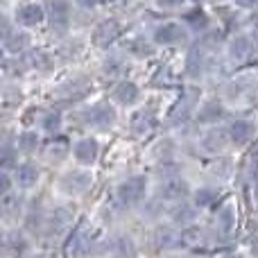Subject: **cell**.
Masks as SVG:
<instances>
[{
  "label": "cell",
  "mask_w": 258,
  "mask_h": 258,
  "mask_svg": "<svg viewBox=\"0 0 258 258\" xmlns=\"http://www.w3.org/2000/svg\"><path fill=\"white\" fill-rule=\"evenodd\" d=\"M183 21H186V25L192 27V30H206V27H209V16H206L202 9H195V12L186 14Z\"/></svg>",
  "instance_id": "obj_25"
},
{
  "label": "cell",
  "mask_w": 258,
  "mask_h": 258,
  "mask_svg": "<svg viewBox=\"0 0 258 258\" xmlns=\"http://www.w3.org/2000/svg\"><path fill=\"white\" fill-rule=\"evenodd\" d=\"M145 188H147V179L145 177H129L127 181H122L118 186L116 195H118V202L122 206H134L143 200L145 195Z\"/></svg>",
  "instance_id": "obj_2"
},
{
  "label": "cell",
  "mask_w": 258,
  "mask_h": 258,
  "mask_svg": "<svg viewBox=\"0 0 258 258\" xmlns=\"http://www.w3.org/2000/svg\"><path fill=\"white\" fill-rule=\"evenodd\" d=\"M195 218H197V209H192V206H188V204H181L172 211V220L177 224H181V227L190 224Z\"/></svg>",
  "instance_id": "obj_23"
},
{
  "label": "cell",
  "mask_w": 258,
  "mask_h": 258,
  "mask_svg": "<svg viewBox=\"0 0 258 258\" xmlns=\"http://www.w3.org/2000/svg\"><path fill=\"white\" fill-rule=\"evenodd\" d=\"M14 181H16L18 188H32L36 181H39V170L32 163H21L16 170H14Z\"/></svg>",
  "instance_id": "obj_11"
},
{
  "label": "cell",
  "mask_w": 258,
  "mask_h": 258,
  "mask_svg": "<svg viewBox=\"0 0 258 258\" xmlns=\"http://www.w3.org/2000/svg\"><path fill=\"white\" fill-rule=\"evenodd\" d=\"M45 18V12L41 5L30 3V5H23L21 9L16 12V23L23 27H36L41 21Z\"/></svg>",
  "instance_id": "obj_9"
},
{
  "label": "cell",
  "mask_w": 258,
  "mask_h": 258,
  "mask_svg": "<svg viewBox=\"0 0 258 258\" xmlns=\"http://www.w3.org/2000/svg\"><path fill=\"white\" fill-rule=\"evenodd\" d=\"M236 3L242 7H258V0H236Z\"/></svg>",
  "instance_id": "obj_34"
},
{
  "label": "cell",
  "mask_w": 258,
  "mask_h": 258,
  "mask_svg": "<svg viewBox=\"0 0 258 258\" xmlns=\"http://www.w3.org/2000/svg\"><path fill=\"white\" fill-rule=\"evenodd\" d=\"M254 36H256V41H258V27H256V34Z\"/></svg>",
  "instance_id": "obj_37"
},
{
  "label": "cell",
  "mask_w": 258,
  "mask_h": 258,
  "mask_svg": "<svg viewBox=\"0 0 258 258\" xmlns=\"http://www.w3.org/2000/svg\"><path fill=\"white\" fill-rule=\"evenodd\" d=\"M161 9H174V7H181L183 0H154Z\"/></svg>",
  "instance_id": "obj_31"
},
{
  "label": "cell",
  "mask_w": 258,
  "mask_h": 258,
  "mask_svg": "<svg viewBox=\"0 0 258 258\" xmlns=\"http://www.w3.org/2000/svg\"><path fill=\"white\" fill-rule=\"evenodd\" d=\"M251 254H254V256H258V240H254V242H251Z\"/></svg>",
  "instance_id": "obj_35"
},
{
  "label": "cell",
  "mask_w": 258,
  "mask_h": 258,
  "mask_svg": "<svg viewBox=\"0 0 258 258\" xmlns=\"http://www.w3.org/2000/svg\"><path fill=\"white\" fill-rule=\"evenodd\" d=\"M251 50H254V45H251V41L247 39V36H236V39L231 41V45H229V54H231V59H236V61L249 59Z\"/></svg>",
  "instance_id": "obj_18"
},
{
  "label": "cell",
  "mask_w": 258,
  "mask_h": 258,
  "mask_svg": "<svg viewBox=\"0 0 258 258\" xmlns=\"http://www.w3.org/2000/svg\"><path fill=\"white\" fill-rule=\"evenodd\" d=\"M116 251L120 254V258H134V256H136V251H134L132 240H127V238H120V240H118Z\"/></svg>",
  "instance_id": "obj_29"
},
{
  "label": "cell",
  "mask_w": 258,
  "mask_h": 258,
  "mask_svg": "<svg viewBox=\"0 0 258 258\" xmlns=\"http://www.w3.org/2000/svg\"><path fill=\"white\" fill-rule=\"evenodd\" d=\"M5 247H7V251L12 256H18V254H23L25 251V240H23L18 233H12V236H7V240H5Z\"/></svg>",
  "instance_id": "obj_26"
},
{
  "label": "cell",
  "mask_w": 258,
  "mask_h": 258,
  "mask_svg": "<svg viewBox=\"0 0 258 258\" xmlns=\"http://www.w3.org/2000/svg\"><path fill=\"white\" fill-rule=\"evenodd\" d=\"M3 45L7 52H21V50H25L27 45H30V36L25 34V32H12L9 30L7 34H5L3 39Z\"/></svg>",
  "instance_id": "obj_17"
},
{
  "label": "cell",
  "mask_w": 258,
  "mask_h": 258,
  "mask_svg": "<svg viewBox=\"0 0 258 258\" xmlns=\"http://www.w3.org/2000/svg\"><path fill=\"white\" fill-rule=\"evenodd\" d=\"M195 3H200V0H195Z\"/></svg>",
  "instance_id": "obj_38"
},
{
  "label": "cell",
  "mask_w": 258,
  "mask_h": 258,
  "mask_svg": "<svg viewBox=\"0 0 258 258\" xmlns=\"http://www.w3.org/2000/svg\"><path fill=\"white\" fill-rule=\"evenodd\" d=\"M84 122L93 129H109L116 122V109L109 102H98L84 111Z\"/></svg>",
  "instance_id": "obj_1"
},
{
  "label": "cell",
  "mask_w": 258,
  "mask_h": 258,
  "mask_svg": "<svg viewBox=\"0 0 258 258\" xmlns=\"http://www.w3.org/2000/svg\"><path fill=\"white\" fill-rule=\"evenodd\" d=\"M30 258H45V256H41V254H39V256H30Z\"/></svg>",
  "instance_id": "obj_36"
},
{
  "label": "cell",
  "mask_w": 258,
  "mask_h": 258,
  "mask_svg": "<svg viewBox=\"0 0 258 258\" xmlns=\"http://www.w3.org/2000/svg\"><path fill=\"white\" fill-rule=\"evenodd\" d=\"M204 71V50L202 48H192L188 54V75L190 77H200V73Z\"/></svg>",
  "instance_id": "obj_22"
},
{
  "label": "cell",
  "mask_w": 258,
  "mask_h": 258,
  "mask_svg": "<svg viewBox=\"0 0 258 258\" xmlns=\"http://www.w3.org/2000/svg\"><path fill=\"white\" fill-rule=\"evenodd\" d=\"M154 41L159 45H179L186 41V27L181 23H165L154 30Z\"/></svg>",
  "instance_id": "obj_5"
},
{
  "label": "cell",
  "mask_w": 258,
  "mask_h": 258,
  "mask_svg": "<svg viewBox=\"0 0 258 258\" xmlns=\"http://www.w3.org/2000/svg\"><path fill=\"white\" fill-rule=\"evenodd\" d=\"M118 34H120V23H116V21H102L93 30V43L98 45V48H107L109 43H113V41L118 39Z\"/></svg>",
  "instance_id": "obj_8"
},
{
  "label": "cell",
  "mask_w": 258,
  "mask_h": 258,
  "mask_svg": "<svg viewBox=\"0 0 258 258\" xmlns=\"http://www.w3.org/2000/svg\"><path fill=\"white\" fill-rule=\"evenodd\" d=\"M233 227H236V213H233L231 206H224V209L218 211V229L220 233H231Z\"/></svg>",
  "instance_id": "obj_21"
},
{
  "label": "cell",
  "mask_w": 258,
  "mask_h": 258,
  "mask_svg": "<svg viewBox=\"0 0 258 258\" xmlns=\"http://www.w3.org/2000/svg\"><path fill=\"white\" fill-rule=\"evenodd\" d=\"M154 127H156V118L152 116L150 111H138L136 116L132 118V134L138 138L150 136V134L154 132Z\"/></svg>",
  "instance_id": "obj_10"
},
{
  "label": "cell",
  "mask_w": 258,
  "mask_h": 258,
  "mask_svg": "<svg viewBox=\"0 0 258 258\" xmlns=\"http://www.w3.org/2000/svg\"><path fill=\"white\" fill-rule=\"evenodd\" d=\"M156 245L163 249H172V247H183L181 231H172V229H159L156 231Z\"/></svg>",
  "instance_id": "obj_19"
},
{
  "label": "cell",
  "mask_w": 258,
  "mask_h": 258,
  "mask_svg": "<svg viewBox=\"0 0 258 258\" xmlns=\"http://www.w3.org/2000/svg\"><path fill=\"white\" fill-rule=\"evenodd\" d=\"M231 141V136H229V132H224V129H211L209 134L204 136V147L209 152H213V154H218V152H222L224 147H227V143Z\"/></svg>",
  "instance_id": "obj_13"
},
{
  "label": "cell",
  "mask_w": 258,
  "mask_h": 258,
  "mask_svg": "<svg viewBox=\"0 0 258 258\" xmlns=\"http://www.w3.org/2000/svg\"><path fill=\"white\" fill-rule=\"evenodd\" d=\"M71 222H73V213L66 209V206H61V209H54V213L50 215V224H48V227L52 229L54 233H61Z\"/></svg>",
  "instance_id": "obj_20"
},
{
  "label": "cell",
  "mask_w": 258,
  "mask_h": 258,
  "mask_svg": "<svg viewBox=\"0 0 258 258\" xmlns=\"http://www.w3.org/2000/svg\"><path fill=\"white\" fill-rule=\"evenodd\" d=\"M215 197H218V192H215L213 188H202L195 195V204L200 206V209H206V206H211L215 202Z\"/></svg>",
  "instance_id": "obj_27"
},
{
  "label": "cell",
  "mask_w": 258,
  "mask_h": 258,
  "mask_svg": "<svg viewBox=\"0 0 258 258\" xmlns=\"http://www.w3.org/2000/svg\"><path fill=\"white\" fill-rule=\"evenodd\" d=\"M0 192H3V195L9 192V174L7 172H3V179H0Z\"/></svg>",
  "instance_id": "obj_32"
},
{
  "label": "cell",
  "mask_w": 258,
  "mask_h": 258,
  "mask_svg": "<svg viewBox=\"0 0 258 258\" xmlns=\"http://www.w3.org/2000/svg\"><path fill=\"white\" fill-rule=\"evenodd\" d=\"M254 132H256V127H254V122H249V120H236L229 127V136H231V141L238 143V145L249 141V138L254 136Z\"/></svg>",
  "instance_id": "obj_14"
},
{
  "label": "cell",
  "mask_w": 258,
  "mask_h": 258,
  "mask_svg": "<svg viewBox=\"0 0 258 258\" xmlns=\"http://www.w3.org/2000/svg\"><path fill=\"white\" fill-rule=\"evenodd\" d=\"M43 129L48 134H59V129H61V116L59 113H48L43 118Z\"/></svg>",
  "instance_id": "obj_28"
},
{
  "label": "cell",
  "mask_w": 258,
  "mask_h": 258,
  "mask_svg": "<svg viewBox=\"0 0 258 258\" xmlns=\"http://www.w3.org/2000/svg\"><path fill=\"white\" fill-rule=\"evenodd\" d=\"M73 154H75V159L82 165H91V163H95V159L100 154V143L95 138H82V141L75 143Z\"/></svg>",
  "instance_id": "obj_7"
},
{
  "label": "cell",
  "mask_w": 258,
  "mask_h": 258,
  "mask_svg": "<svg viewBox=\"0 0 258 258\" xmlns=\"http://www.w3.org/2000/svg\"><path fill=\"white\" fill-rule=\"evenodd\" d=\"M111 100H116L118 104H134L138 100V86L134 82H120L111 91Z\"/></svg>",
  "instance_id": "obj_12"
},
{
  "label": "cell",
  "mask_w": 258,
  "mask_h": 258,
  "mask_svg": "<svg viewBox=\"0 0 258 258\" xmlns=\"http://www.w3.org/2000/svg\"><path fill=\"white\" fill-rule=\"evenodd\" d=\"M48 18L50 27L57 34H63L71 25V5L66 0H50L48 3Z\"/></svg>",
  "instance_id": "obj_3"
},
{
  "label": "cell",
  "mask_w": 258,
  "mask_h": 258,
  "mask_svg": "<svg viewBox=\"0 0 258 258\" xmlns=\"http://www.w3.org/2000/svg\"><path fill=\"white\" fill-rule=\"evenodd\" d=\"M188 195V181L177 174L172 177H165L163 181L159 183V197L161 200H168V202H177V200H183Z\"/></svg>",
  "instance_id": "obj_6"
},
{
  "label": "cell",
  "mask_w": 258,
  "mask_h": 258,
  "mask_svg": "<svg viewBox=\"0 0 258 258\" xmlns=\"http://www.w3.org/2000/svg\"><path fill=\"white\" fill-rule=\"evenodd\" d=\"M77 5H80L82 9H93L95 5H98V0H75Z\"/></svg>",
  "instance_id": "obj_33"
},
{
  "label": "cell",
  "mask_w": 258,
  "mask_h": 258,
  "mask_svg": "<svg viewBox=\"0 0 258 258\" xmlns=\"http://www.w3.org/2000/svg\"><path fill=\"white\" fill-rule=\"evenodd\" d=\"M181 242H183V247L200 249V247L209 245V236H206V231H202L200 227H186L181 231Z\"/></svg>",
  "instance_id": "obj_16"
},
{
  "label": "cell",
  "mask_w": 258,
  "mask_h": 258,
  "mask_svg": "<svg viewBox=\"0 0 258 258\" xmlns=\"http://www.w3.org/2000/svg\"><path fill=\"white\" fill-rule=\"evenodd\" d=\"M249 170L254 177H258V143L254 145V152H251V156H249Z\"/></svg>",
  "instance_id": "obj_30"
},
{
  "label": "cell",
  "mask_w": 258,
  "mask_h": 258,
  "mask_svg": "<svg viewBox=\"0 0 258 258\" xmlns=\"http://www.w3.org/2000/svg\"><path fill=\"white\" fill-rule=\"evenodd\" d=\"M93 183L89 172H82V170H73V172H66L59 181V188L68 195H82V192L89 190V186Z\"/></svg>",
  "instance_id": "obj_4"
},
{
  "label": "cell",
  "mask_w": 258,
  "mask_h": 258,
  "mask_svg": "<svg viewBox=\"0 0 258 258\" xmlns=\"http://www.w3.org/2000/svg\"><path fill=\"white\" fill-rule=\"evenodd\" d=\"M39 147V136L34 132H25L18 136V143H16V150H21L23 154H32V152Z\"/></svg>",
  "instance_id": "obj_24"
},
{
  "label": "cell",
  "mask_w": 258,
  "mask_h": 258,
  "mask_svg": "<svg viewBox=\"0 0 258 258\" xmlns=\"http://www.w3.org/2000/svg\"><path fill=\"white\" fill-rule=\"evenodd\" d=\"M224 107L218 102V100H211V102H204L197 111V120L200 122H215V120H222L224 118Z\"/></svg>",
  "instance_id": "obj_15"
}]
</instances>
